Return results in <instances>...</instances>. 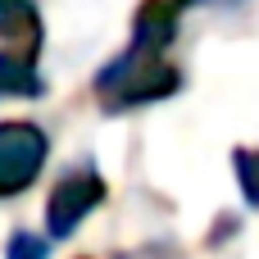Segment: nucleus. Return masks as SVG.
I'll use <instances>...</instances> for the list:
<instances>
[{"mask_svg":"<svg viewBox=\"0 0 259 259\" xmlns=\"http://www.w3.org/2000/svg\"><path fill=\"white\" fill-rule=\"evenodd\" d=\"M178 91H182V68L168 64L164 55H150V50H137V46H123L91 77V96L109 118L159 105V100H168Z\"/></svg>","mask_w":259,"mask_h":259,"instance_id":"f257e3e1","label":"nucleus"},{"mask_svg":"<svg viewBox=\"0 0 259 259\" xmlns=\"http://www.w3.org/2000/svg\"><path fill=\"white\" fill-rule=\"evenodd\" d=\"M46 159H50V137L41 123L0 118V200H14L27 187H36Z\"/></svg>","mask_w":259,"mask_h":259,"instance_id":"f03ea898","label":"nucleus"},{"mask_svg":"<svg viewBox=\"0 0 259 259\" xmlns=\"http://www.w3.org/2000/svg\"><path fill=\"white\" fill-rule=\"evenodd\" d=\"M100 205H105V178L91 164L68 168L46 196V237L50 241H68Z\"/></svg>","mask_w":259,"mask_h":259,"instance_id":"7ed1b4c3","label":"nucleus"},{"mask_svg":"<svg viewBox=\"0 0 259 259\" xmlns=\"http://www.w3.org/2000/svg\"><path fill=\"white\" fill-rule=\"evenodd\" d=\"M178 18H182V9H178L173 0H141L137 14H132V36H127V46L150 50V55H164V50L178 41Z\"/></svg>","mask_w":259,"mask_h":259,"instance_id":"20e7f679","label":"nucleus"},{"mask_svg":"<svg viewBox=\"0 0 259 259\" xmlns=\"http://www.w3.org/2000/svg\"><path fill=\"white\" fill-rule=\"evenodd\" d=\"M36 59L41 55H32V50L0 46V100H41L46 96V77H41Z\"/></svg>","mask_w":259,"mask_h":259,"instance_id":"39448f33","label":"nucleus"},{"mask_svg":"<svg viewBox=\"0 0 259 259\" xmlns=\"http://www.w3.org/2000/svg\"><path fill=\"white\" fill-rule=\"evenodd\" d=\"M0 46L41 55V46H46V23H41V9H36L32 0H0Z\"/></svg>","mask_w":259,"mask_h":259,"instance_id":"423d86ee","label":"nucleus"},{"mask_svg":"<svg viewBox=\"0 0 259 259\" xmlns=\"http://www.w3.org/2000/svg\"><path fill=\"white\" fill-rule=\"evenodd\" d=\"M232 173H237V187H241V200L259 209V150L255 146H237L232 150Z\"/></svg>","mask_w":259,"mask_h":259,"instance_id":"0eeeda50","label":"nucleus"},{"mask_svg":"<svg viewBox=\"0 0 259 259\" xmlns=\"http://www.w3.org/2000/svg\"><path fill=\"white\" fill-rule=\"evenodd\" d=\"M50 255V237H36V232H9L5 241V259H46Z\"/></svg>","mask_w":259,"mask_h":259,"instance_id":"6e6552de","label":"nucleus"},{"mask_svg":"<svg viewBox=\"0 0 259 259\" xmlns=\"http://www.w3.org/2000/svg\"><path fill=\"white\" fill-rule=\"evenodd\" d=\"M237 228H241V219H237V214H219V219H214V232L205 237V246L214 250L219 241H232V237H237Z\"/></svg>","mask_w":259,"mask_h":259,"instance_id":"1a4fd4ad","label":"nucleus"},{"mask_svg":"<svg viewBox=\"0 0 259 259\" xmlns=\"http://www.w3.org/2000/svg\"><path fill=\"white\" fill-rule=\"evenodd\" d=\"M173 5H178V9H182V14H187V9H196V5H200V0H173Z\"/></svg>","mask_w":259,"mask_h":259,"instance_id":"9d476101","label":"nucleus"},{"mask_svg":"<svg viewBox=\"0 0 259 259\" xmlns=\"http://www.w3.org/2000/svg\"><path fill=\"white\" fill-rule=\"evenodd\" d=\"M77 259H91V255H77Z\"/></svg>","mask_w":259,"mask_h":259,"instance_id":"9b49d317","label":"nucleus"}]
</instances>
